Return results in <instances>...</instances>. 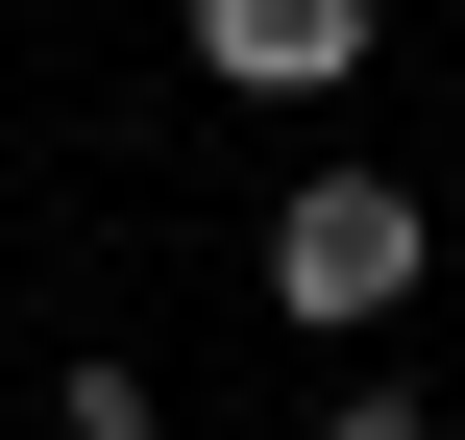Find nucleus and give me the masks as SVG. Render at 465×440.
<instances>
[{
  "label": "nucleus",
  "mask_w": 465,
  "mask_h": 440,
  "mask_svg": "<svg viewBox=\"0 0 465 440\" xmlns=\"http://www.w3.org/2000/svg\"><path fill=\"white\" fill-rule=\"evenodd\" d=\"M196 73L221 98H343L368 73V0H196Z\"/></svg>",
  "instance_id": "obj_2"
},
{
  "label": "nucleus",
  "mask_w": 465,
  "mask_h": 440,
  "mask_svg": "<svg viewBox=\"0 0 465 440\" xmlns=\"http://www.w3.org/2000/svg\"><path fill=\"white\" fill-rule=\"evenodd\" d=\"M441 269V220H417V171H319L294 220H270V318H319V343H368L392 294Z\"/></svg>",
  "instance_id": "obj_1"
},
{
  "label": "nucleus",
  "mask_w": 465,
  "mask_h": 440,
  "mask_svg": "<svg viewBox=\"0 0 465 440\" xmlns=\"http://www.w3.org/2000/svg\"><path fill=\"white\" fill-rule=\"evenodd\" d=\"M319 440H441V416H417V392H343V416H319Z\"/></svg>",
  "instance_id": "obj_3"
}]
</instances>
